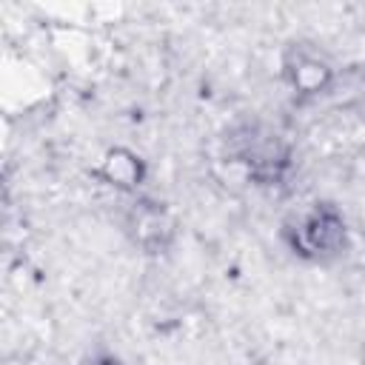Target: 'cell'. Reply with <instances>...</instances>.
Returning <instances> with one entry per match:
<instances>
[{"label":"cell","mask_w":365,"mask_h":365,"mask_svg":"<svg viewBox=\"0 0 365 365\" xmlns=\"http://www.w3.org/2000/svg\"><path fill=\"white\" fill-rule=\"evenodd\" d=\"M106 171H108V180L117 182V185H134L137 182V160L134 157H125L123 154H111L106 160Z\"/></svg>","instance_id":"1"}]
</instances>
